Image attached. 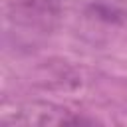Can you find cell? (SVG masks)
Here are the masks:
<instances>
[{
    "mask_svg": "<svg viewBox=\"0 0 127 127\" xmlns=\"http://www.w3.org/2000/svg\"><path fill=\"white\" fill-rule=\"evenodd\" d=\"M83 123H95V119L77 111H69L65 107L46 103L24 105L18 111H8L2 117V125H83Z\"/></svg>",
    "mask_w": 127,
    "mask_h": 127,
    "instance_id": "cell-1",
    "label": "cell"
},
{
    "mask_svg": "<svg viewBox=\"0 0 127 127\" xmlns=\"http://www.w3.org/2000/svg\"><path fill=\"white\" fill-rule=\"evenodd\" d=\"M12 16H22L26 22H48L56 16V0H4Z\"/></svg>",
    "mask_w": 127,
    "mask_h": 127,
    "instance_id": "cell-2",
    "label": "cell"
}]
</instances>
